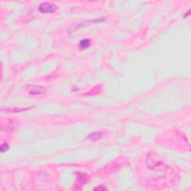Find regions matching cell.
<instances>
[{
	"label": "cell",
	"instance_id": "6da1fadb",
	"mask_svg": "<svg viewBox=\"0 0 191 191\" xmlns=\"http://www.w3.org/2000/svg\"><path fill=\"white\" fill-rule=\"evenodd\" d=\"M58 9L55 4L52 2H43L38 7V11L43 14H52Z\"/></svg>",
	"mask_w": 191,
	"mask_h": 191
},
{
	"label": "cell",
	"instance_id": "7a4b0ae2",
	"mask_svg": "<svg viewBox=\"0 0 191 191\" xmlns=\"http://www.w3.org/2000/svg\"><path fill=\"white\" fill-rule=\"evenodd\" d=\"M77 180L75 183V189L76 190H81L82 187L88 182V176L86 173H78L77 174Z\"/></svg>",
	"mask_w": 191,
	"mask_h": 191
},
{
	"label": "cell",
	"instance_id": "3957f363",
	"mask_svg": "<svg viewBox=\"0 0 191 191\" xmlns=\"http://www.w3.org/2000/svg\"><path fill=\"white\" fill-rule=\"evenodd\" d=\"M26 90L30 95H39L46 93V89L42 86L28 85Z\"/></svg>",
	"mask_w": 191,
	"mask_h": 191
},
{
	"label": "cell",
	"instance_id": "277c9868",
	"mask_svg": "<svg viewBox=\"0 0 191 191\" xmlns=\"http://www.w3.org/2000/svg\"><path fill=\"white\" fill-rule=\"evenodd\" d=\"M17 123L14 120H8L2 124V130L5 132H13L17 128Z\"/></svg>",
	"mask_w": 191,
	"mask_h": 191
},
{
	"label": "cell",
	"instance_id": "5b68a950",
	"mask_svg": "<svg viewBox=\"0 0 191 191\" xmlns=\"http://www.w3.org/2000/svg\"><path fill=\"white\" fill-rule=\"evenodd\" d=\"M31 107H11V108L5 109V112H10V113H21L23 111H25L29 109H31Z\"/></svg>",
	"mask_w": 191,
	"mask_h": 191
},
{
	"label": "cell",
	"instance_id": "8992f818",
	"mask_svg": "<svg viewBox=\"0 0 191 191\" xmlns=\"http://www.w3.org/2000/svg\"><path fill=\"white\" fill-rule=\"evenodd\" d=\"M101 86L97 85L96 87H94L93 88H92L90 91L87 92V93H84V96H87V97H90V96H96V95L99 94V93L101 92Z\"/></svg>",
	"mask_w": 191,
	"mask_h": 191
},
{
	"label": "cell",
	"instance_id": "52a82bcc",
	"mask_svg": "<svg viewBox=\"0 0 191 191\" xmlns=\"http://www.w3.org/2000/svg\"><path fill=\"white\" fill-rule=\"evenodd\" d=\"M102 137L103 134L101 133V132H93V133L90 134V135L87 137V138L91 140H93V141H97V140L102 138Z\"/></svg>",
	"mask_w": 191,
	"mask_h": 191
},
{
	"label": "cell",
	"instance_id": "ba28073f",
	"mask_svg": "<svg viewBox=\"0 0 191 191\" xmlns=\"http://www.w3.org/2000/svg\"><path fill=\"white\" fill-rule=\"evenodd\" d=\"M90 45V40L87 39V38L81 40L79 43V47L81 49H84L88 48Z\"/></svg>",
	"mask_w": 191,
	"mask_h": 191
},
{
	"label": "cell",
	"instance_id": "9c48e42d",
	"mask_svg": "<svg viewBox=\"0 0 191 191\" xmlns=\"http://www.w3.org/2000/svg\"><path fill=\"white\" fill-rule=\"evenodd\" d=\"M8 149H9V145L8 143H3L0 146V151H1L2 153H4L5 152L8 151Z\"/></svg>",
	"mask_w": 191,
	"mask_h": 191
},
{
	"label": "cell",
	"instance_id": "30bf717a",
	"mask_svg": "<svg viewBox=\"0 0 191 191\" xmlns=\"http://www.w3.org/2000/svg\"><path fill=\"white\" fill-rule=\"evenodd\" d=\"M93 190H107V188L105 187L104 186H101V185H100V186L95 187Z\"/></svg>",
	"mask_w": 191,
	"mask_h": 191
}]
</instances>
